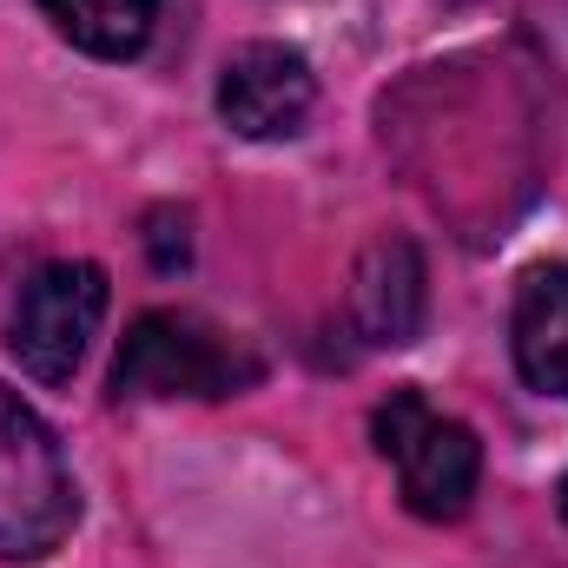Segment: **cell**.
<instances>
[{
    "label": "cell",
    "instance_id": "6da1fadb",
    "mask_svg": "<svg viewBox=\"0 0 568 568\" xmlns=\"http://www.w3.org/2000/svg\"><path fill=\"white\" fill-rule=\"evenodd\" d=\"M258 371L265 364L232 331H219V324H205L192 311H145V317H133V331H126V344L113 357V390L133 397V404L239 397V390L258 384Z\"/></svg>",
    "mask_w": 568,
    "mask_h": 568
},
{
    "label": "cell",
    "instance_id": "ba28073f",
    "mask_svg": "<svg viewBox=\"0 0 568 568\" xmlns=\"http://www.w3.org/2000/svg\"><path fill=\"white\" fill-rule=\"evenodd\" d=\"M40 13L93 60H133L152 40L159 0H40Z\"/></svg>",
    "mask_w": 568,
    "mask_h": 568
},
{
    "label": "cell",
    "instance_id": "52a82bcc",
    "mask_svg": "<svg viewBox=\"0 0 568 568\" xmlns=\"http://www.w3.org/2000/svg\"><path fill=\"white\" fill-rule=\"evenodd\" d=\"M516 371L542 397H568V265H536L516 284V317H509Z\"/></svg>",
    "mask_w": 568,
    "mask_h": 568
},
{
    "label": "cell",
    "instance_id": "8fae6325",
    "mask_svg": "<svg viewBox=\"0 0 568 568\" xmlns=\"http://www.w3.org/2000/svg\"><path fill=\"white\" fill-rule=\"evenodd\" d=\"M443 7H469V0H443Z\"/></svg>",
    "mask_w": 568,
    "mask_h": 568
},
{
    "label": "cell",
    "instance_id": "9c48e42d",
    "mask_svg": "<svg viewBox=\"0 0 568 568\" xmlns=\"http://www.w3.org/2000/svg\"><path fill=\"white\" fill-rule=\"evenodd\" d=\"M145 239H152V265H159V272H179V265H185V232L172 239V212H152V232H145Z\"/></svg>",
    "mask_w": 568,
    "mask_h": 568
},
{
    "label": "cell",
    "instance_id": "5b68a950",
    "mask_svg": "<svg viewBox=\"0 0 568 568\" xmlns=\"http://www.w3.org/2000/svg\"><path fill=\"white\" fill-rule=\"evenodd\" d=\"M311 100H317L311 60L297 47H278V40L239 47L219 73V120L239 140H291L311 120Z\"/></svg>",
    "mask_w": 568,
    "mask_h": 568
},
{
    "label": "cell",
    "instance_id": "30bf717a",
    "mask_svg": "<svg viewBox=\"0 0 568 568\" xmlns=\"http://www.w3.org/2000/svg\"><path fill=\"white\" fill-rule=\"evenodd\" d=\"M562 516H568V476H562Z\"/></svg>",
    "mask_w": 568,
    "mask_h": 568
},
{
    "label": "cell",
    "instance_id": "8992f818",
    "mask_svg": "<svg viewBox=\"0 0 568 568\" xmlns=\"http://www.w3.org/2000/svg\"><path fill=\"white\" fill-rule=\"evenodd\" d=\"M424 258L410 239H377L364 258H357V278H351V317L364 331V344L377 351H397L424 331Z\"/></svg>",
    "mask_w": 568,
    "mask_h": 568
},
{
    "label": "cell",
    "instance_id": "277c9868",
    "mask_svg": "<svg viewBox=\"0 0 568 568\" xmlns=\"http://www.w3.org/2000/svg\"><path fill=\"white\" fill-rule=\"evenodd\" d=\"M106 272L87 265V258H67V265H47L20 284V304L7 317V351L20 357V371L33 384H67L106 317Z\"/></svg>",
    "mask_w": 568,
    "mask_h": 568
},
{
    "label": "cell",
    "instance_id": "3957f363",
    "mask_svg": "<svg viewBox=\"0 0 568 568\" xmlns=\"http://www.w3.org/2000/svg\"><path fill=\"white\" fill-rule=\"evenodd\" d=\"M371 436H377L384 463L397 469L404 503L424 523H456L469 509L476 476H483V449H476L469 424L443 417L424 390H390L371 417Z\"/></svg>",
    "mask_w": 568,
    "mask_h": 568
},
{
    "label": "cell",
    "instance_id": "7a4b0ae2",
    "mask_svg": "<svg viewBox=\"0 0 568 568\" xmlns=\"http://www.w3.org/2000/svg\"><path fill=\"white\" fill-rule=\"evenodd\" d=\"M80 523L73 469L20 390L0 384V562H40L53 556Z\"/></svg>",
    "mask_w": 568,
    "mask_h": 568
}]
</instances>
